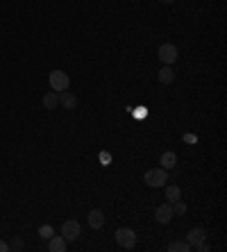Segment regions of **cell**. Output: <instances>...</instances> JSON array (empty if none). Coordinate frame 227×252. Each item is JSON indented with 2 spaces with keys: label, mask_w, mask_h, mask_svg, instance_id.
I'll return each instance as SVG.
<instances>
[{
  "label": "cell",
  "mask_w": 227,
  "mask_h": 252,
  "mask_svg": "<svg viewBox=\"0 0 227 252\" xmlns=\"http://www.w3.org/2000/svg\"><path fill=\"white\" fill-rule=\"evenodd\" d=\"M143 182L150 186V189H159V186H166L168 182V171L166 168H150L143 175Z\"/></svg>",
  "instance_id": "1"
},
{
  "label": "cell",
  "mask_w": 227,
  "mask_h": 252,
  "mask_svg": "<svg viewBox=\"0 0 227 252\" xmlns=\"http://www.w3.org/2000/svg\"><path fill=\"white\" fill-rule=\"evenodd\" d=\"M48 82H50V89L52 91H66L68 86H71V78H68V73L66 71H52L50 75H48Z\"/></svg>",
  "instance_id": "2"
},
{
  "label": "cell",
  "mask_w": 227,
  "mask_h": 252,
  "mask_svg": "<svg viewBox=\"0 0 227 252\" xmlns=\"http://www.w3.org/2000/svg\"><path fill=\"white\" fill-rule=\"evenodd\" d=\"M177 46H173V43H162L159 46V50H157V57H159V61H162L164 66H173L177 61Z\"/></svg>",
  "instance_id": "3"
},
{
  "label": "cell",
  "mask_w": 227,
  "mask_h": 252,
  "mask_svg": "<svg viewBox=\"0 0 227 252\" xmlns=\"http://www.w3.org/2000/svg\"><path fill=\"white\" fill-rule=\"evenodd\" d=\"M116 243L123 248V250H132V248L136 246V232L130 230V227H121V230H116Z\"/></svg>",
  "instance_id": "4"
},
{
  "label": "cell",
  "mask_w": 227,
  "mask_h": 252,
  "mask_svg": "<svg viewBox=\"0 0 227 252\" xmlns=\"http://www.w3.org/2000/svg\"><path fill=\"white\" fill-rule=\"evenodd\" d=\"M80 234H82V225H80L78 220H66L64 225H62V236H64L68 243L80 239Z\"/></svg>",
  "instance_id": "5"
},
{
  "label": "cell",
  "mask_w": 227,
  "mask_h": 252,
  "mask_svg": "<svg viewBox=\"0 0 227 252\" xmlns=\"http://www.w3.org/2000/svg\"><path fill=\"white\" fill-rule=\"evenodd\" d=\"M205 241H207V230H205V227H193V230L186 234V243L191 246V250H195V248L200 246V243H205Z\"/></svg>",
  "instance_id": "6"
},
{
  "label": "cell",
  "mask_w": 227,
  "mask_h": 252,
  "mask_svg": "<svg viewBox=\"0 0 227 252\" xmlns=\"http://www.w3.org/2000/svg\"><path fill=\"white\" fill-rule=\"evenodd\" d=\"M155 216H157V223H162V225H168L170 220H173V202H164V205H159L157 207V212H155Z\"/></svg>",
  "instance_id": "7"
},
{
  "label": "cell",
  "mask_w": 227,
  "mask_h": 252,
  "mask_svg": "<svg viewBox=\"0 0 227 252\" xmlns=\"http://www.w3.org/2000/svg\"><path fill=\"white\" fill-rule=\"evenodd\" d=\"M86 223H89L91 230H100L104 225V213L100 209H91L89 216H86Z\"/></svg>",
  "instance_id": "8"
},
{
  "label": "cell",
  "mask_w": 227,
  "mask_h": 252,
  "mask_svg": "<svg viewBox=\"0 0 227 252\" xmlns=\"http://www.w3.org/2000/svg\"><path fill=\"white\" fill-rule=\"evenodd\" d=\"M66 248H68V241L59 234V236H55L52 234L50 239H48V250L50 252H66Z\"/></svg>",
  "instance_id": "9"
},
{
  "label": "cell",
  "mask_w": 227,
  "mask_h": 252,
  "mask_svg": "<svg viewBox=\"0 0 227 252\" xmlns=\"http://www.w3.org/2000/svg\"><path fill=\"white\" fill-rule=\"evenodd\" d=\"M57 96H59V105L64 107V109H75V107H78V98H75L68 89H66V91H59Z\"/></svg>",
  "instance_id": "10"
},
{
  "label": "cell",
  "mask_w": 227,
  "mask_h": 252,
  "mask_svg": "<svg viewBox=\"0 0 227 252\" xmlns=\"http://www.w3.org/2000/svg\"><path fill=\"white\" fill-rule=\"evenodd\" d=\"M157 78H159V84H173V82H175V71L170 66H162L159 73H157Z\"/></svg>",
  "instance_id": "11"
},
{
  "label": "cell",
  "mask_w": 227,
  "mask_h": 252,
  "mask_svg": "<svg viewBox=\"0 0 227 252\" xmlns=\"http://www.w3.org/2000/svg\"><path fill=\"white\" fill-rule=\"evenodd\" d=\"M159 164H162V168H166V171L175 168V166H177V155H175V153H170V150H166V153L162 155Z\"/></svg>",
  "instance_id": "12"
},
{
  "label": "cell",
  "mask_w": 227,
  "mask_h": 252,
  "mask_svg": "<svg viewBox=\"0 0 227 252\" xmlns=\"http://www.w3.org/2000/svg\"><path fill=\"white\" fill-rule=\"evenodd\" d=\"M59 105V96H57V91H48L43 96V109H48V112H50V109H55V107Z\"/></svg>",
  "instance_id": "13"
},
{
  "label": "cell",
  "mask_w": 227,
  "mask_h": 252,
  "mask_svg": "<svg viewBox=\"0 0 227 252\" xmlns=\"http://www.w3.org/2000/svg\"><path fill=\"white\" fill-rule=\"evenodd\" d=\"M166 200L168 202H177V200H182V189L177 184H170L166 186Z\"/></svg>",
  "instance_id": "14"
},
{
  "label": "cell",
  "mask_w": 227,
  "mask_h": 252,
  "mask_svg": "<svg viewBox=\"0 0 227 252\" xmlns=\"http://www.w3.org/2000/svg\"><path fill=\"white\" fill-rule=\"evenodd\" d=\"M170 252H191V246H188L186 241H175V243H170L168 246Z\"/></svg>",
  "instance_id": "15"
},
{
  "label": "cell",
  "mask_w": 227,
  "mask_h": 252,
  "mask_svg": "<svg viewBox=\"0 0 227 252\" xmlns=\"http://www.w3.org/2000/svg\"><path fill=\"white\" fill-rule=\"evenodd\" d=\"M52 234H55V230H52V225H41V227H39V236H41V239H45V241H48V239H50V236H52Z\"/></svg>",
  "instance_id": "16"
},
{
  "label": "cell",
  "mask_w": 227,
  "mask_h": 252,
  "mask_svg": "<svg viewBox=\"0 0 227 252\" xmlns=\"http://www.w3.org/2000/svg\"><path fill=\"white\" fill-rule=\"evenodd\" d=\"M173 213H177V216H184V213H186V205H184L182 200L173 202Z\"/></svg>",
  "instance_id": "17"
},
{
  "label": "cell",
  "mask_w": 227,
  "mask_h": 252,
  "mask_svg": "<svg viewBox=\"0 0 227 252\" xmlns=\"http://www.w3.org/2000/svg\"><path fill=\"white\" fill-rule=\"evenodd\" d=\"M9 250H23V239H21V236H14L12 243H9Z\"/></svg>",
  "instance_id": "18"
},
{
  "label": "cell",
  "mask_w": 227,
  "mask_h": 252,
  "mask_svg": "<svg viewBox=\"0 0 227 252\" xmlns=\"http://www.w3.org/2000/svg\"><path fill=\"white\" fill-rule=\"evenodd\" d=\"M100 161H103V166H109L111 155H109V153H100Z\"/></svg>",
  "instance_id": "19"
},
{
  "label": "cell",
  "mask_w": 227,
  "mask_h": 252,
  "mask_svg": "<svg viewBox=\"0 0 227 252\" xmlns=\"http://www.w3.org/2000/svg\"><path fill=\"white\" fill-rule=\"evenodd\" d=\"M9 250V243H5V241H0V252H7Z\"/></svg>",
  "instance_id": "20"
},
{
  "label": "cell",
  "mask_w": 227,
  "mask_h": 252,
  "mask_svg": "<svg viewBox=\"0 0 227 252\" xmlns=\"http://www.w3.org/2000/svg\"><path fill=\"white\" fill-rule=\"evenodd\" d=\"M164 5H170V2H175V0H162Z\"/></svg>",
  "instance_id": "21"
}]
</instances>
